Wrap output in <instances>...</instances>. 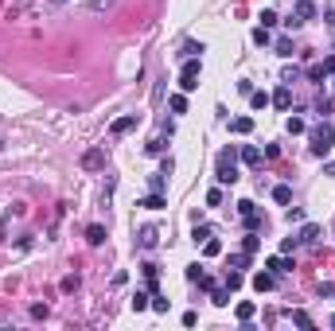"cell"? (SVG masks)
<instances>
[{"instance_id": "cell-1", "label": "cell", "mask_w": 335, "mask_h": 331, "mask_svg": "<svg viewBox=\"0 0 335 331\" xmlns=\"http://www.w3.org/2000/svg\"><path fill=\"white\" fill-rule=\"evenodd\" d=\"M215 180L219 183H234L238 180V148H222L219 152V168H215Z\"/></svg>"}, {"instance_id": "cell-2", "label": "cell", "mask_w": 335, "mask_h": 331, "mask_svg": "<svg viewBox=\"0 0 335 331\" xmlns=\"http://www.w3.org/2000/svg\"><path fill=\"white\" fill-rule=\"evenodd\" d=\"M312 152H316V156H327V152L335 148V129H331V121H323V125H316V129H312Z\"/></svg>"}, {"instance_id": "cell-3", "label": "cell", "mask_w": 335, "mask_h": 331, "mask_svg": "<svg viewBox=\"0 0 335 331\" xmlns=\"http://www.w3.org/2000/svg\"><path fill=\"white\" fill-rule=\"evenodd\" d=\"M312 16H316V0H300V4L292 8V16L285 20V24H289V28H300V24H308Z\"/></svg>"}, {"instance_id": "cell-4", "label": "cell", "mask_w": 335, "mask_h": 331, "mask_svg": "<svg viewBox=\"0 0 335 331\" xmlns=\"http://www.w3.org/2000/svg\"><path fill=\"white\" fill-rule=\"evenodd\" d=\"M238 214H242L246 230H257V226H261V214H257V207H253L249 199H242V203H238Z\"/></svg>"}, {"instance_id": "cell-5", "label": "cell", "mask_w": 335, "mask_h": 331, "mask_svg": "<svg viewBox=\"0 0 335 331\" xmlns=\"http://www.w3.org/2000/svg\"><path fill=\"white\" fill-rule=\"evenodd\" d=\"M82 168H86V172H98V168H105V144H94V148L82 156Z\"/></svg>"}, {"instance_id": "cell-6", "label": "cell", "mask_w": 335, "mask_h": 331, "mask_svg": "<svg viewBox=\"0 0 335 331\" xmlns=\"http://www.w3.org/2000/svg\"><path fill=\"white\" fill-rule=\"evenodd\" d=\"M137 121H141L137 113H129V117H117L113 125H109V133H113V136H125L129 129H137Z\"/></svg>"}, {"instance_id": "cell-7", "label": "cell", "mask_w": 335, "mask_h": 331, "mask_svg": "<svg viewBox=\"0 0 335 331\" xmlns=\"http://www.w3.org/2000/svg\"><path fill=\"white\" fill-rule=\"evenodd\" d=\"M238 156H242V164H246V168H261V148H253V144H242Z\"/></svg>"}, {"instance_id": "cell-8", "label": "cell", "mask_w": 335, "mask_h": 331, "mask_svg": "<svg viewBox=\"0 0 335 331\" xmlns=\"http://www.w3.org/2000/svg\"><path fill=\"white\" fill-rule=\"evenodd\" d=\"M137 207H145V211H164V207H168V199H164L160 191H152V195H148V199H141Z\"/></svg>"}, {"instance_id": "cell-9", "label": "cell", "mask_w": 335, "mask_h": 331, "mask_svg": "<svg viewBox=\"0 0 335 331\" xmlns=\"http://www.w3.org/2000/svg\"><path fill=\"white\" fill-rule=\"evenodd\" d=\"M253 288H257V292H269V288H277V273H257V277H253Z\"/></svg>"}, {"instance_id": "cell-10", "label": "cell", "mask_w": 335, "mask_h": 331, "mask_svg": "<svg viewBox=\"0 0 335 331\" xmlns=\"http://www.w3.org/2000/svg\"><path fill=\"white\" fill-rule=\"evenodd\" d=\"M265 269H269V273H292V261H289V257H269Z\"/></svg>"}, {"instance_id": "cell-11", "label": "cell", "mask_w": 335, "mask_h": 331, "mask_svg": "<svg viewBox=\"0 0 335 331\" xmlns=\"http://www.w3.org/2000/svg\"><path fill=\"white\" fill-rule=\"evenodd\" d=\"M269 102H273V106H277V109H289V106H292V90H289V86H281V90L273 94Z\"/></svg>"}, {"instance_id": "cell-12", "label": "cell", "mask_w": 335, "mask_h": 331, "mask_svg": "<svg viewBox=\"0 0 335 331\" xmlns=\"http://www.w3.org/2000/svg\"><path fill=\"white\" fill-rule=\"evenodd\" d=\"M296 238H300V241H308V245H312V241L320 238V226H316V222H304V226H300V234H296Z\"/></svg>"}, {"instance_id": "cell-13", "label": "cell", "mask_w": 335, "mask_h": 331, "mask_svg": "<svg viewBox=\"0 0 335 331\" xmlns=\"http://www.w3.org/2000/svg\"><path fill=\"white\" fill-rule=\"evenodd\" d=\"M141 250H152V245H156V241H160V234H156V230H152V226H145V230H141Z\"/></svg>"}, {"instance_id": "cell-14", "label": "cell", "mask_w": 335, "mask_h": 331, "mask_svg": "<svg viewBox=\"0 0 335 331\" xmlns=\"http://www.w3.org/2000/svg\"><path fill=\"white\" fill-rule=\"evenodd\" d=\"M273 199H277L281 207H289V203H292V187H289V183H277V187H273Z\"/></svg>"}, {"instance_id": "cell-15", "label": "cell", "mask_w": 335, "mask_h": 331, "mask_svg": "<svg viewBox=\"0 0 335 331\" xmlns=\"http://www.w3.org/2000/svg\"><path fill=\"white\" fill-rule=\"evenodd\" d=\"M249 129H253V121H249V117H234V121H230V133H234V136H246Z\"/></svg>"}, {"instance_id": "cell-16", "label": "cell", "mask_w": 335, "mask_h": 331, "mask_svg": "<svg viewBox=\"0 0 335 331\" xmlns=\"http://www.w3.org/2000/svg\"><path fill=\"white\" fill-rule=\"evenodd\" d=\"M179 55H183V59H203V43H195V39H187Z\"/></svg>"}, {"instance_id": "cell-17", "label": "cell", "mask_w": 335, "mask_h": 331, "mask_svg": "<svg viewBox=\"0 0 335 331\" xmlns=\"http://www.w3.org/2000/svg\"><path fill=\"white\" fill-rule=\"evenodd\" d=\"M164 176H168L164 168L156 172V176H148V187H152V191H160V195H164V187H168V180H164Z\"/></svg>"}, {"instance_id": "cell-18", "label": "cell", "mask_w": 335, "mask_h": 331, "mask_svg": "<svg viewBox=\"0 0 335 331\" xmlns=\"http://www.w3.org/2000/svg\"><path fill=\"white\" fill-rule=\"evenodd\" d=\"M211 300L219 304V308H226V304H230V288L222 285V288H215V292H211Z\"/></svg>"}, {"instance_id": "cell-19", "label": "cell", "mask_w": 335, "mask_h": 331, "mask_svg": "<svg viewBox=\"0 0 335 331\" xmlns=\"http://www.w3.org/2000/svg\"><path fill=\"white\" fill-rule=\"evenodd\" d=\"M164 148H168V140H164V136H156V140H148V144H145V152H148V156H160Z\"/></svg>"}, {"instance_id": "cell-20", "label": "cell", "mask_w": 335, "mask_h": 331, "mask_svg": "<svg viewBox=\"0 0 335 331\" xmlns=\"http://www.w3.org/2000/svg\"><path fill=\"white\" fill-rule=\"evenodd\" d=\"M86 241H90V245H102V241H105V230H102V226H90V230H86Z\"/></svg>"}, {"instance_id": "cell-21", "label": "cell", "mask_w": 335, "mask_h": 331, "mask_svg": "<svg viewBox=\"0 0 335 331\" xmlns=\"http://www.w3.org/2000/svg\"><path fill=\"white\" fill-rule=\"evenodd\" d=\"M289 319L296 323V327H312V316H308V312H300V308H296V312H289Z\"/></svg>"}, {"instance_id": "cell-22", "label": "cell", "mask_w": 335, "mask_h": 331, "mask_svg": "<svg viewBox=\"0 0 335 331\" xmlns=\"http://www.w3.org/2000/svg\"><path fill=\"white\" fill-rule=\"evenodd\" d=\"M277 55H281V59H292V55H296L292 39H277Z\"/></svg>"}, {"instance_id": "cell-23", "label": "cell", "mask_w": 335, "mask_h": 331, "mask_svg": "<svg viewBox=\"0 0 335 331\" xmlns=\"http://www.w3.org/2000/svg\"><path fill=\"white\" fill-rule=\"evenodd\" d=\"M331 109H335V98H320V102H316V113H320V117H331Z\"/></svg>"}, {"instance_id": "cell-24", "label": "cell", "mask_w": 335, "mask_h": 331, "mask_svg": "<svg viewBox=\"0 0 335 331\" xmlns=\"http://www.w3.org/2000/svg\"><path fill=\"white\" fill-rule=\"evenodd\" d=\"M168 106H172V113H187V98H183V94H172Z\"/></svg>"}, {"instance_id": "cell-25", "label": "cell", "mask_w": 335, "mask_h": 331, "mask_svg": "<svg viewBox=\"0 0 335 331\" xmlns=\"http://www.w3.org/2000/svg\"><path fill=\"white\" fill-rule=\"evenodd\" d=\"M249 102H253V109H265V106H269V94H265V90H253V94H249Z\"/></svg>"}, {"instance_id": "cell-26", "label": "cell", "mask_w": 335, "mask_h": 331, "mask_svg": "<svg viewBox=\"0 0 335 331\" xmlns=\"http://www.w3.org/2000/svg\"><path fill=\"white\" fill-rule=\"evenodd\" d=\"M253 312H257V308H253V304H238V319H242V323H249V319H253Z\"/></svg>"}, {"instance_id": "cell-27", "label": "cell", "mask_w": 335, "mask_h": 331, "mask_svg": "<svg viewBox=\"0 0 335 331\" xmlns=\"http://www.w3.org/2000/svg\"><path fill=\"white\" fill-rule=\"evenodd\" d=\"M285 129H289L292 136H296V133H304V117H289V121H285Z\"/></svg>"}, {"instance_id": "cell-28", "label": "cell", "mask_w": 335, "mask_h": 331, "mask_svg": "<svg viewBox=\"0 0 335 331\" xmlns=\"http://www.w3.org/2000/svg\"><path fill=\"white\" fill-rule=\"evenodd\" d=\"M203 254H207V257H219V254H222V245H219L215 238H207V241H203Z\"/></svg>"}, {"instance_id": "cell-29", "label": "cell", "mask_w": 335, "mask_h": 331, "mask_svg": "<svg viewBox=\"0 0 335 331\" xmlns=\"http://www.w3.org/2000/svg\"><path fill=\"white\" fill-rule=\"evenodd\" d=\"M117 0H90V12H109Z\"/></svg>"}, {"instance_id": "cell-30", "label": "cell", "mask_w": 335, "mask_h": 331, "mask_svg": "<svg viewBox=\"0 0 335 331\" xmlns=\"http://www.w3.org/2000/svg\"><path fill=\"white\" fill-rule=\"evenodd\" d=\"M323 74H327V66H323V62H316V66H308V78H312V82H320Z\"/></svg>"}, {"instance_id": "cell-31", "label": "cell", "mask_w": 335, "mask_h": 331, "mask_svg": "<svg viewBox=\"0 0 335 331\" xmlns=\"http://www.w3.org/2000/svg\"><path fill=\"white\" fill-rule=\"evenodd\" d=\"M230 265H234V269H246V265H249V254H246V250H242V254H234Z\"/></svg>"}, {"instance_id": "cell-32", "label": "cell", "mask_w": 335, "mask_h": 331, "mask_svg": "<svg viewBox=\"0 0 335 331\" xmlns=\"http://www.w3.org/2000/svg\"><path fill=\"white\" fill-rule=\"evenodd\" d=\"M253 43H269V28H261V24H257V28H253Z\"/></svg>"}, {"instance_id": "cell-33", "label": "cell", "mask_w": 335, "mask_h": 331, "mask_svg": "<svg viewBox=\"0 0 335 331\" xmlns=\"http://www.w3.org/2000/svg\"><path fill=\"white\" fill-rule=\"evenodd\" d=\"M226 288H230V292H234V288H242V273H238V269L226 273Z\"/></svg>"}, {"instance_id": "cell-34", "label": "cell", "mask_w": 335, "mask_h": 331, "mask_svg": "<svg viewBox=\"0 0 335 331\" xmlns=\"http://www.w3.org/2000/svg\"><path fill=\"white\" fill-rule=\"evenodd\" d=\"M219 203H222V191H219V187H211V191H207V207H219Z\"/></svg>"}, {"instance_id": "cell-35", "label": "cell", "mask_w": 335, "mask_h": 331, "mask_svg": "<svg viewBox=\"0 0 335 331\" xmlns=\"http://www.w3.org/2000/svg\"><path fill=\"white\" fill-rule=\"evenodd\" d=\"M273 24H277V12H273V8H265V12H261V28H273Z\"/></svg>"}, {"instance_id": "cell-36", "label": "cell", "mask_w": 335, "mask_h": 331, "mask_svg": "<svg viewBox=\"0 0 335 331\" xmlns=\"http://www.w3.org/2000/svg\"><path fill=\"white\" fill-rule=\"evenodd\" d=\"M296 245H300V238H296V234H292V238H285V241H281V254H292V250H296Z\"/></svg>"}, {"instance_id": "cell-37", "label": "cell", "mask_w": 335, "mask_h": 331, "mask_svg": "<svg viewBox=\"0 0 335 331\" xmlns=\"http://www.w3.org/2000/svg\"><path fill=\"white\" fill-rule=\"evenodd\" d=\"M132 308H137V312H145V308H148V296H145V292H137V296H132Z\"/></svg>"}, {"instance_id": "cell-38", "label": "cell", "mask_w": 335, "mask_h": 331, "mask_svg": "<svg viewBox=\"0 0 335 331\" xmlns=\"http://www.w3.org/2000/svg\"><path fill=\"white\" fill-rule=\"evenodd\" d=\"M152 308H156V312H168V300H164L160 292H152Z\"/></svg>"}, {"instance_id": "cell-39", "label": "cell", "mask_w": 335, "mask_h": 331, "mask_svg": "<svg viewBox=\"0 0 335 331\" xmlns=\"http://www.w3.org/2000/svg\"><path fill=\"white\" fill-rule=\"evenodd\" d=\"M74 288H78V277H74V273H71V277H62V292H74Z\"/></svg>"}, {"instance_id": "cell-40", "label": "cell", "mask_w": 335, "mask_h": 331, "mask_svg": "<svg viewBox=\"0 0 335 331\" xmlns=\"http://www.w3.org/2000/svg\"><path fill=\"white\" fill-rule=\"evenodd\" d=\"M191 238H195V241H207V238H211V230H207V226H195V234H191Z\"/></svg>"}, {"instance_id": "cell-41", "label": "cell", "mask_w": 335, "mask_h": 331, "mask_svg": "<svg viewBox=\"0 0 335 331\" xmlns=\"http://www.w3.org/2000/svg\"><path fill=\"white\" fill-rule=\"evenodd\" d=\"M289 222H304V211L300 207H289Z\"/></svg>"}, {"instance_id": "cell-42", "label": "cell", "mask_w": 335, "mask_h": 331, "mask_svg": "<svg viewBox=\"0 0 335 331\" xmlns=\"http://www.w3.org/2000/svg\"><path fill=\"white\" fill-rule=\"evenodd\" d=\"M257 245H261V241L253 238V234H246V254H257Z\"/></svg>"}, {"instance_id": "cell-43", "label": "cell", "mask_w": 335, "mask_h": 331, "mask_svg": "<svg viewBox=\"0 0 335 331\" xmlns=\"http://www.w3.org/2000/svg\"><path fill=\"white\" fill-rule=\"evenodd\" d=\"M0 148H4V136H0Z\"/></svg>"}, {"instance_id": "cell-44", "label": "cell", "mask_w": 335, "mask_h": 331, "mask_svg": "<svg viewBox=\"0 0 335 331\" xmlns=\"http://www.w3.org/2000/svg\"><path fill=\"white\" fill-rule=\"evenodd\" d=\"M331 327H335V316H331Z\"/></svg>"}]
</instances>
